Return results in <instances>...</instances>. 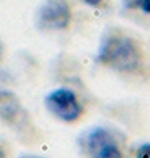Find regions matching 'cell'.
I'll return each mask as SVG.
<instances>
[{
	"label": "cell",
	"instance_id": "1",
	"mask_svg": "<svg viewBox=\"0 0 150 158\" xmlns=\"http://www.w3.org/2000/svg\"><path fill=\"white\" fill-rule=\"evenodd\" d=\"M96 64L122 76L142 77L148 73L147 52L138 39L123 29L111 27L101 37Z\"/></svg>",
	"mask_w": 150,
	"mask_h": 158
},
{
	"label": "cell",
	"instance_id": "2",
	"mask_svg": "<svg viewBox=\"0 0 150 158\" xmlns=\"http://www.w3.org/2000/svg\"><path fill=\"white\" fill-rule=\"evenodd\" d=\"M47 111L56 119L67 125H74L84 116V106L79 96L69 88H56L44 98Z\"/></svg>",
	"mask_w": 150,
	"mask_h": 158
},
{
	"label": "cell",
	"instance_id": "3",
	"mask_svg": "<svg viewBox=\"0 0 150 158\" xmlns=\"http://www.w3.org/2000/svg\"><path fill=\"white\" fill-rule=\"evenodd\" d=\"M0 121H3L22 136H32L34 126L31 116L25 111L20 98L9 89H0Z\"/></svg>",
	"mask_w": 150,
	"mask_h": 158
},
{
	"label": "cell",
	"instance_id": "4",
	"mask_svg": "<svg viewBox=\"0 0 150 158\" xmlns=\"http://www.w3.org/2000/svg\"><path fill=\"white\" fill-rule=\"evenodd\" d=\"M88 158H125L118 138L105 126L91 128L81 141Z\"/></svg>",
	"mask_w": 150,
	"mask_h": 158
},
{
	"label": "cell",
	"instance_id": "5",
	"mask_svg": "<svg viewBox=\"0 0 150 158\" xmlns=\"http://www.w3.org/2000/svg\"><path fill=\"white\" fill-rule=\"evenodd\" d=\"M37 27L46 32H62L73 24V9L67 0H46L36 15Z\"/></svg>",
	"mask_w": 150,
	"mask_h": 158
},
{
	"label": "cell",
	"instance_id": "6",
	"mask_svg": "<svg viewBox=\"0 0 150 158\" xmlns=\"http://www.w3.org/2000/svg\"><path fill=\"white\" fill-rule=\"evenodd\" d=\"M137 158H150V143H144L137 148Z\"/></svg>",
	"mask_w": 150,
	"mask_h": 158
},
{
	"label": "cell",
	"instance_id": "7",
	"mask_svg": "<svg viewBox=\"0 0 150 158\" xmlns=\"http://www.w3.org/2000/svg\"><path fill=\"white\" fill-rule=\"evenodd\" d=\"M79 2H83L88 7H93V9H101V7L106 5L108 0H79Z\"/></svg>",
	"mask_w": 150,
	"mask_h": 158
},
{
	"label": "cell",
	"instance_id": "8",
	"mask_svg": "<svg viewBox=\"0 0 150 158\" xmlns=\"http://www.w3.org/2000/svg\"><path fill=\"white\" fill-rule=\"evenodd\" d=\"M135 5H137L144 14L150 15V0H135Z\"/></svg>",
	"mask_w": 150,
	"mask_h": 158
},
{
	"label": "cell",
	"instance_id": "9",
	"mask_svg": "<svg viewBox=\"0 0 150 158\" xmlns=\"http://www.w3.org/2000/svg\"><path fill=\"white\" fill-rule=\"evenodd\" d=\"M5 44H3V40L0 39V64L3 62V59H5Z\"/></svg>",
	"mask_w": 150,
	"mask_h": 158
},
{
	"label": "cell",
	"instance_id": "10",
	"mask_svg": "<svg viewBox=\"0 0 150 158\" xmlns=\"http://www.w3.org/2000/svg\"><path fill=\"white\" fill-rule=\"evenodd\" d=\"M0 158H7V150L2 143H0Z\"/></svg>",
	"mask_w": 150,
	"mask_h": 158
},
{
	"label": "cell",
	"instance_id": "11",
	"mask_svg": "<svg viewBox=\"0 0 150 158\" xmlns=\"http://www.w3.org/2000/svg\"><path fill=\"white\" fill-rule=\"evenodd\" d=\"M24 158H39V156H24Z\"/></svg>",
	"mask_w": 150,
	"mask_h": 158
}]
</instances>
